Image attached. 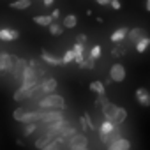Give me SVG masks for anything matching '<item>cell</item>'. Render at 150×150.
Masks as SVG:
<instances>
[{"mask_svg":"<svg viewBox=\"0 0 150 150\" xmlns=\"http://www.w3.org/2000/svg\"><path fill=\"white\" fill-rule=\"evenodd\" d=\"M103 83H104V87H108V85H111V83H113V80H111V78H108V80H104Z\"/></svg>","mask_w":150,"mask_h":150,"instance_id":"f35d334b","label":"cell"},{"mask_svg":"<svg viewBox=\"0 0 150 150\" xmlns=\"http://www.w3.org/2000/svg\"><path fill=\"white\" fill-rule=\"evenodd\" d=\"M99 57H101V46H99V44H96V46H92V50H90V58L97 60Z\"/></svg>","mask_w":150,"mask_h":150,"instance_id":"f546056e","label":"cell"},{"mask_svg":"<svg viewBox=\"0 0 150 150\" xmlns=\"http://www.w3.org/2000/svg\"><path fill=\"white\" fill-rule=\"evenodd\" d=\"M55 138H57V136H55L53 132L46 131V132H44V134H42V136H41V138H39V139L35 141V148L42 150V148H44V146H48V145H50V143H51V141H53Z\"/></svg>","mask_w":150,"mask_h":150,"instance_id":"4fadbf2b","label":"cell"},{"mask_svg":"<svg viewBox=\"0 0 150 150\" xmlns=\"http://www.w3.org/2000/svg\"><path fill=\"white\" fill-rule=\"evenodd\" d=\"M134 97H136V101H138L143 108H148V106H150V92H148L146 88L139 87V88L134 92Z\"/></svg>","mask_w":150,"mask_h":150,"instance_id":"30bf717a","label":"cell"},{"mask_svg":"<svg viewBox=\"0 0 150 150\" xmlns=\"http://www.w3.org/2000/svg\"><path fill=\"white\" fill-rule=\"evenodd\" d=\"M118 125L117 124H113L111 120H104V122H101V127H99V136H106V134H110L111 131H115Z\"/></svg>","mask_w":150,"mask_h":150,"instance_id":"ac0fdd59","label":"cell"},{"mask_svg":"<svg viewBox=\"0 0 150 150\" xmlns=\"http://www.w3.org/2000/svg\"><path fill=\"white\" fill-rule=\"evenodd\" d=\"M32 6V0H14V2L9 4L11 9H16V11H25Z\"/></svg>","mask_w":150,"mask_h":150,"instance_id":"44dd1931","label":"cell"},{"mask_svg":"<svg viewBox=\"0 0 150 150\" xmlns=\"http://www.w3.org/2000/svg\"><path fill=\"white\" fill-rule=\"evenodd\" d=\"M96 4H99V6H110V2L111 0H94Z\"/></svg>","mask_w":150,"mask_h":150,"instance_id":"8d00e7d4","label":"cell"},{"mask_svg":"<svg viewBox=\"0 0 150 150\" xmlns=\"http://www.w3.org/2000/svg\"><path fill=\"white\" fill-rule=\"evenodd\" d=\"M125 76H127L125 67H124L120 62H117V64H113V65L110 67V78H111L113 81H117V83H122V81L125 80Z\"/></svg>","mask_w":150,"mask_h":150,"instance_id":"8992f818","label":"cell"},{"mask_svg":"<svg viewBox=\"0 0 150 150\" xmlns=\"http://www.w3.org/2000/svg\"><path fill=\"white\" fill-rule=\"evenodd\" d=\"M35 129H37V124H27V125H25V131H23V134H25V136H28V134H32Z\"/></svg>","mask_w":150,"mask_h":150,"instance_id":"1f68e13d","label":"cell"},{"mask_svg":"<svg viewBox=\"0 0 150 150\" xmlns=\"http://www.w3.org/2000/svg\"><path fill=\"white\" fill-rule=\"evenodd\" d=\"M62 60H64V65H65V64H71V62H74V50H67V51L64 53Z\"/></svg>","mask_w":150,"mask_h":150,"instance_id":"4316f807","label":"cell"},{"mask_svg":"<svg viewBox=\"0 0 150 150\" xmlns=\"http://www.w3.org/2000/svg\"><path fill=\"white\" fill-rule=\"evenodd\" d=\"M122 136H120V131H118V127L115 129V131H111L110 134H106V136H101V141L103 143H106V145H111V143H115L117 139H120Z\"/></svg>","mask_w":150,"mask_h":150,"instance_id":"ffe728a7","label":"cell"},{"mask_svg":"<svg viewBox=\"0 0 150 150\" xmlns=\"http://www.w3.org/2000/svg\"><path fill=\"white\" fill-rule=\"evenodd\" d=\"M28 65V62L25 60V58H18V57H14V69H13V76H14V80L16 81H21V78H23V72H25V67Z\"/></svg>","mask_w":150,"mask_h":150,"instance_id":"ba28073f","label":"cell"},{"mask_svg":"<svg viewBox=\"0 0 150 150\" xmlns=\"http://www.w3.org/2000/svg\"><path fill=\"white\" fill-rule=\"evenodd\" d=\"M80 67H81V69H94V67H96V60L88 57L87 60H83V62L80 64Z\"/></svg>","mask_w":150,"mask_h":150,"instance_id":"83f0119b","label":"cell"},{"mask_svg":"<svg viewBox=\"0 0 150 150\" xmlns=\"http://www.w3.org/2000/svg\"><path fill=\"white\" fill-rule=\"evenodd\" d=\"M101 110H103V115L106 117V120H111V122L117 124V125H120L122 122L127 120V111H125V108L117 106V104H111L110 101H108Z\"/></svg>","mask_w":150,"mask_h":150,"instance_id":"6da1fadb","label":"cell"},{"mask_svg":"<svg viewBox=\"0 0 150 150\" xmlns=\"http://www.w3.org/2000/svg\"><path fill=\"white\" fill-rule=\"evenodd\" d=\"M53 2H55V0H42V4H44V6H51Z\"/></svg>","mask_w":150,"mask_h":150,"instance_id":"ab89813d","label":"cell"},{"mask_svg":"<svg viewBox=\"0 0 150 150\" xmlns=\"http://www.w3.org/2000/svg\"><path fill=\"white\" fill-rule=\"evenodd\" d=\"M51 18H53V21H55V20H58V18H60V11H58V9H55V11L51 13Z\"/></svg>","mask_w":150,"mask_h":150,"instance_id":"74e56055","label":"cell"},{"mask_svg":"<svg viewBox=\"0 0 150 150\" xmlns=\"http://www.w3.org/2000/svg\"><path fill=\"white\" fill-rule=\"evenodd\" d=\"M124 53H125V50H122V48H115V50L111 51L113 57H118V55H124Z\"/></svg>","mask_w":150,"mask_h":150,"instance_id":"d590c367","label":"cell"},{"mask_svg":"<svg viewBox=\"0 0 150 150\" xmlns=\"http://www.w3.org/2000/svg\"><path fill=\"white\" fill-rule=\"evenodd\" d=\"M76 42L85 44V42H87V35H85V34H78V35H76Z\"/></svg>","mask_w":150,"mask_h":150,"instance_id":"e575fe53","label":"cell"},{"mask_svg":"<svg viewBox=\"0 0 150 150\" xmlns=\"http://www.w3.org/2000/svg\"><path fill=\"white\" fill-rule=\"evenodd\" d=\"M25 113H27V111H25L23 108H16V110L13 111V118H14L16 122H21V118L25 117Z\"/></svg>","mask_w":150,"mask_h":150,"instance_id":"f1b7e54d","label":"cell"},{"mask_svg":"<svg viewBox=\"0 0 150 150\" xmlns=\"http://www.w3.org/2000/svg\"><path fill=\"white\" fill-rule=\"evenodd\" d=\"M76 25H78V18L74 16V14L64 16V21H62V27H64V28H74Z\"/></svg>","mask_w":150,"mask_h":150,"instance_id":"7402d4cb","label":"cell"},{"mask_svg":"<svg viewBox=\"0 0 150 150\" xmlns=\"http://www.w3.org/2000/svg\"><path fill=\"white\" fill-rule=\"evenodd\" d=\"M72 50H74V57H76V55H83V53H85V44H81V42H76Z\"/></svg>","mask_w":150,"mask_h":150,"instance_id":"4dcf8cb0","label":"cell"},{"mask_svg":"<svg viewBox=\"0 0 150 150\" xmlns=\"http://www.w3.org/2000/svg\"><path fill=\"white\" fill-rule=\"evenodd\" d=\"M20 37V32L14 30V28H0V41H16Z\"/></svg>","mask_w":150,"mask_h":150,"instance_id":"7c38bea8","label":"cell"},{"mask_svg":"<svg viewBox=\"0 0 150 150\" xmlns=\"http://www.w3.org/2000/svg\"><path fill=\"white\" fill-rule=\"evenodd\" d=\"M69 148L71 150H76V148H88V138L85 134H74L69 139Z\"/></svg>","mask_w":150,"mask_h":150,"instance_id":"52a82bcc","label":"cell"},{"mask_svg":"<svg viewBox=\"0 0 150 150\" xmlns=\"http://www.w3.org/2000/svg\"><path fill=\"white\" fill-rule=\"evenodd\" d=\"M145 35H146V32H145L143 28H131V30H129V35H127V39H129V41H131V42L136 46V42H139V41H141Z\"/></svg>","mask_w":150,"mask_h":150,"instance_id":"9a60e30c","label":"cell"},{"mask_svg":"<svg viewBox=\"0 0 150 150\" xmlns=\"http://www.w3.org/2000/svg\"><path fill=\"white\" fill-rule=\"evenodd\" d=\"M64 143H65V141H64L62 138H58V136H57V138H55L48 146H44L42 150H62V145H64Z\"/></svg>","mask_w":150,"mask_h":150,"instance_id":"d4e9b609","label":"cell"},{"mask_svg":"<svg viewBox=\"0 0 150 150\" xmlns=\"http://www.w3.org/2000/svg\"><path fill=\"white\" fill-rule=\"evenodd\" d=\"M62 32H64V27H62L60 23H55V21H53V23L50 25V34H53V35H60Z\"/></svg>","mask_w":150,"mask_h":150,"instance_id":"484cf974","label":"cell"},{"mask_svg":"<svg viewBox=\"0 0 150 150\" xmlns=\"http://www.w3.org/2000/svg\"><path fill=\"white\" fill-rule=\"evenodd\" d=\"M145 7H146V11L150 13V0H146V4H145Z\"/></svg>","mask_w":150,"mask_h":150,"instance_id":"60d3db41","label":"cell"},{"mask_svg":"<svg viewBox=\"0 0 150 150\" xmlns=\"http://www.w3.org/2000/svg\"><path fill=\"white\" fill-rule=\"evenodd\" d=\"M58 88V83H57V80L55 78H51V76H46V78H42L41 80V83H39V90L37 92H41V94H55V90Z\"/></svg>","mask_w":150,"mask_h":150,"instance_id":"5b68a950","label":"cell"},{"mask_svg":"<svg viewBox=\"0 0 150 150\" xmlns=\"http://www.w3.org/2000/svg\"><path fill=\"white\" fill-rule=\"evenodd\" d=\"M76 150H87V148H76Z\"/></svg>","mask_w":150,"mask_h":150,"instance_id":"b9f144b4","label":"cell"},{"mask_svg":"<svg viewBox=\"0 0 150 150\" xmlns=\"http://www.w3.org/2000/svg\"><path fill=\"white\" fill-rule=\"evenodd\" d=\"M127 35H129V28L127 27H122V28L115 30L110 39H111V42H122L124 39H127Z\"/></svg>","mask_w":150,"mask_h":150,"instance_id":"e0dca14e","label":"cell"},{"mask_svg":"<svg viewBox=\"0 0 150 150\" xmlns=\"http://www.w3.org/2000/svg\"><path fill=\"white\" fill-rule=\"evenodd\" d=\"M110 6H111V9H115V11L122 9V2H120V0H111V2H110Z\"/></svg>","mask_w":150,"mask_h":150,"instance_id":"836d02e7","label":"cell"},{"mask_svg":"<svg viewBox=\"0 0 150 150\" xmlns=\"http://www.w3.org/2000/svg\"><path fill=\"white\" fill-rule=\"evenodd\" d=\"M106 103H108L106 96H97V101H96V104H97V106H101V108H103V106H104Z\"/></svg>","mask_w":150,"mask_h":150,"instance_id":"d6a6232c","label":"cell"},{"mask_svg":"<svg viewBox=\"0 0 150 150\" xmlns=\"http://www.w3.org/2000/svg\"><path fill=\"white\" fill-rule=\"evenodd\" d=\"M14 69V57L9 53H0V72H13Z\"/></svg>","mask_w":150,"mask_h":150,"instance_id":"9c48e42d","label":"cell"},{"mask_svg":"<svg viewBox=\"0 0 150 150\" xmlns=\"http://www.w3.org/2000/svg\"><path fill=\"white\" fill-rule=\"evenodd\" d=\"M41 118H42V110H37V111H27V113H25V117L21 118V125L41 122Z\"/></svg>","mask_w":150,"mask_h":150,"instance_id":"8fae6325","label":"cell"},{"mask_svg":"<svg viewBox=\"0 0 150 150\" xmlns=\"http://www.w3.org/2000/svg\"><path fill=\"white\" fill-rule=\"evenodd\" d=\"M108 150H131V141L125 139V138H120L115 143L108 145Z\"/></svg>","mask_w":150,"mask_h":150,"instance_id":"2e32d148","label":"cell"},{"mask_svg":"<svg viewBox=\"0 0 150 150\" xmlns=\"http://www.w3.org/2000/svg\"><path fill=\"white\" fill-rule=\"evenodd\" d=\"M34 23H37L39 27H50L53 23V18L48 16V14H42V16H34Z\"/></svg>","mask_w":150,"mask_h":150,"instance_id":"603a6c76","label":"cell"},{"mask_svg":"<svg viewBox=\"0 0 150 150\" xmlns=\"http://www.w3.org/2000/svg\"><path fill=\"white\" fill-rule=\"evenodd\" d=\"M65 99L58 94H46L42 99H39V110H64Z\"/></svg>","mask_w":150,"mask_h":150,"instance_id":"7a4b0ae2","label":"cell"},{"mask_svg":"<svg viewBox=\"0 0 150 150\" xmlns=\"http://www.w3.org/2000/svg\"><path fill=\"white\" fill-rule=\"evenodd\" d=\"M88 88H90L94 94H97V96H106V87H104V83H103L101 80L92 81V83L88 85Z\"/></svg>","mask_w":150,"mask_h":150,"instance_id":"d6986e66","label":"cell"},{"mask_svg":"<svg viewBox=\"0 0 150 150\" xmlns=\"http://www.w3.org/2000/svg\"><path fill=\"white\" fill-rule=\"evenodd\" d=\"M60 120H64L60 110H42V118H41V124L42 125L50 127V125H53V124H57Z\"/></svg>","mask_w":150,"mask_h":150,"instance_id":"3957f363","label":"cell"},{"mask_svg":"<svg viewBox=\"0 0 150 150\" xmlns=\"http://www.w3.org/2000/svg\"><path fill=\"white\" fill-rule=\"evenodd\" d=\"M41 58L48 64V65H53V67H58V65H64V60L62 58H58V57H53V55H50L46 50H42V53H41Z\"/></svg>","mask_w":150,"mask_h":150,"instance_id":"5bb4252c","label":"cell"},{"mask_svg":"<svg viewBox=\"0 0 150 150\" xmlns=\"http://www.w3.org/2000/svg\"><path fill=\"white\" fill-rule=\"evenodd\" d=\"M148 46H150V37H148V35H145L139 42H136V46H134V48H136V51H138V53H145V51L148 50Z\"/></svg>","mask_w":150,"mask_h":150,"instance_id":"cb8c5ba5","label":"cell"},{"mask_svg":"<svg viewBox=\"0 0 150 150\" xmlns=\"http://www.w3.org/2000/svg\"><path fill=\"white\" fill-rule=\"evenodd\" d=\"M37 90H39V85H35V87H20V88L14 92L13 99H14L16 103H21V101H25V99L34 97Z\"/></svg>","mask_w":150,"mask_h":150,"instance_id":"277c9868","label":"cell"}]
</instances>
